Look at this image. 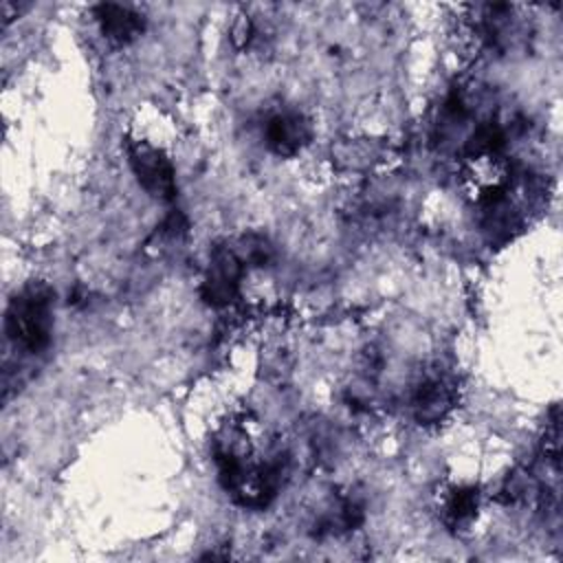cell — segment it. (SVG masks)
<instances>
[{"instance_id": "6da1fadb", "label": "cell", "mask_w": 563, "mask_h": 563, "mask_svg": "<svg viewBox=\"0 0 563 563\" xmlns=\"http://www.w3.org/2000/svg\"><path fill=\"white\" fill-rule=\"evenodd\" d=\"M51 301L53 295L44 284H31L18 292L7 308L4 328L11 341L29 352H40L51 339Z\"/></svg>"}, {"instance_id": "7a4b0ae2", "label": "cell", "mask_w": 563, "mask_h": 563, "mask_svg": "<svg viewBox=\"0 0 563 563\" xmlns=\"http://www.w3.org/2000/svg\"><path fill=\"white\" fill-rule=\"evenodd\" d=\"M462 187L479 205H495L510 185V167L499 152L464 156Z\"/></svg>"}, {"instance_id": "3957f363", "label": "cell", "mask_w": 563, "mask_h": 563, "mask_svg": "<svg viewBox=\"0 0 563 563\" xmlns=\"http://www.w3.org/2000/svg\"><path fill=\"white\" fill-rule=\"evenodd\" d=\"M128 156L136 180L147 194L161 200H172L176 196L174 167L158 147L145 141H132L128 145Z\"/></svg>"}, {"instance_id": "277c9868", "label": "cell", "mask_w": 563, "mask_h": 563, "mask_svg": "<svg viewBox=\"0 0 563 563\" xmlns=\"http://www.w3.org/2000/svg\"><path fill=\"white\" fill-rule=\"evenodd\" d=\"M242 262L233 249H216L202 284V297L211 306H227L238 290Z\"/></svg>"}, {"instance_id": "5b68a950", "label": "cell", "mask_w": 563, "mask_h": 563, "mask_svg": "<svg viewBox=\"0 0 563 563\" xmlns=\"http://www.w3.org/2000/svg\"><path fill=\"white\" fill-rule=\"evenodd\" d=\"M264 136L277 156H292L310 141V123L301 114L282 112L266 123Z\"/></svg>"}, {"instance_id": "8992f818", "label": "cell", "mask_w": 563, "mask_h": 563, "mask_svg": "<svg viewBox=\"0 0 563 563\" xmlns=\"http://www.w3.org/2000/svg\"><path fill=\"white\" fill-rule=\"evenodd\" d=\"M95 18L101 26V33L117 44H128L143 31V18L130 7L106 2L95 9Z\"/></svg>"}, {"instance_id": "52a82bcc", "label": "cell", "mask_w": 563, "mask_h": 563, "mask_svg": "<svg viewBox=\"0 0 563 563\" xmlns=\"http://www.w3.org/2000/svg\"><path fill=\"white\" fill-rule=\"evenodd\" d=\"M453 398H455V391L446 378L435 376V378L424 380L418 387L416 398H413L416 420L422 424L442 420L446 416V411L453 407Z\"/></svg>"}, {"instance_id": "ba28073f", "label": "cell", "mask_w": 563, "mask_h": 563, "mask_svg": "<svg viewBox=\"0 0 563 563\" xmlns=\"http://www.w3.org/2000/svg\"><path fill=\"white\" fill-rule=\"evenodd\" d=\"M442 521L449 528H462L471 523L477 512V490L471 486H453L442 495L440 501Z\"/></svg>"}, {"instance_id": "9c48e42d", "label": "cell", "mask_w": 563, "mask_h": 563, "mask_svg": "<svg viewBox=\"0 0 563 563\" xmlns=\"http://www.w3.org/2000/svg\"><path fill=\"white\" fill-rule=\"evenodd\" d=\"M240 262H251V264H264L271 257V246L264 238L260 235H244L240 240V249L235 251Z\"/></svg>"}, {"instance_id": "30bf717a", "label": "cell", "mask_w": 563, "mask_h": 563, "mask_svg": "<svg viewBox=\"0 0 563 563\" xmlns=\"http://www.w3.org/2000/svg\"><path fill=\"white\" fill-rule=\"evenodd\" d=\"M561 431H559V411H552V420L545 427V440H543V451L550 455V460H559V449H561Z\"/></svg>"}]
</instances>
